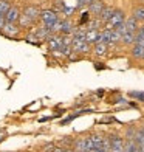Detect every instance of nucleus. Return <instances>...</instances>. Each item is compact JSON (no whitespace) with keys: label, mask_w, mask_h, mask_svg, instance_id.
Returning a JSON list of instances; mask_svg holds the SVG:
<instances>
[{"label":"nucleus","mask_w":144,"mask_h":152,"mask_svg":"<svg viewBox=\"0 0 144 152\" xmlns=\"http://www.w3.org/2000/svg\"><path fill=\"white\" fill-rule=\"evenodd\" d=\"M64 152H74V149H65Z\"/></svg>","instance_id":"obj_25"},{"label":"nucleus","mask_w":144,"mask_h":152,"mask_svg":"<svg viewBox=\"0 0 144 152\" xmlns=\"http://www.w3.org/2000/svg\"><path fill=\"white\" fill-rule=\"evenodd\" d=\"M136 34H138V36H141V37H144V25L140 26V30H138V33H136Z\"/></svg>","instance_id":"obj_23"},{"label":"nucleus","mask_w":144,"mask_h":152,"mask_svg":"<svg viewBox=\"0 0 144 152\" xmlns=\"http://www.w3.org/2000/svg\"><path fill=\"white\" fill-rule=\"evenodd\" d=\"M3 140V134H0V141H2Z\"/></svg>","instance_id":"obj_26"},{"label":"nucleus","mask_w":144,"mask_h":152,"mask_svg":"<svg viewBox=\"0 0 144 152\" xmlns=\"http://www.w3.org/2000/svg\"><path fill=\"white\" fill-rule=\"evenodd\" d=\"M5 25H6V17H5V14L0 12V30H3Z\"/></svg>","instance_id":"obj_21"},{"label":"nucleus","mask_w":144,"mask_h":152,"mask_svg":"<svg viewBox=\"0 0 144 152\" xmlns=\"http://www.w3.org/2000/svg\"><path fill=\"white\" fill-rule=\"evenodd\" d=\"M104 8H105V5H104L102 0H95L93 3L88 5V11H90L95 17H99V14L102 12V10H104Z\"/></svg>","instance_id":"obj_4"},{"label":"nucleus","mask_w":144,"mask_h":152,"mask_svg":"<svg viewBox=\"0 0 144 152\" xmlns=\"http://www.w3.org/2000/svg\"><path fill=\"white\" fill-rule=\"evenodd\" d=\"M9 10H11V5H9L8 0H0V12H2V14H6Z\"/></svg>","instance_id":"obj_17"},{"label":"nucleus","mask_w":144,"mask_h":152,"mask_svg":"<svg viewBox=\"0 0 144 152\" xmlns=\"http://www.w3.org/2000/svg\"><path fill=\"white\" fill-rule=\"evenodd\" d=\"M122 22H126L124 12L119 11V10H115V12H113L112 19L108 20L107 23H104V30H115L116 26H118L119 23H122Z\"/></svg>","instance_id":"obj_1"},{"label":"nucleus","mask_w":144,"mask_h":152,"mask_svg":"<svg viewBox=\"0 0 144 152\" xmlns=\"http://www.w3.org/2000/svg\"><path fill=\"white\" fill-rule=\"evenodd\" d=\"M90 138H92V141H93L95 149H101L102 148V144H104V137H102V135L93 134V135H90Z\"/></svg>","instance_id":"obj_12"},{"label":"nucleus","mask_w":144,"mask_h":152,"mask_svg":"<svg viewBox=\"0 0 144 152\" xmlns=\"http://www.w3.org/2000/svg\"><path fill=\"white\" fill-rule=\"evenodd\" d=\"M133 17L138 22H144V6H138V8L133 10Z\"/></svg>","instance_id":"obj_15"},{"label":"nucleus","mask_w":144,"mask_h":152,"mask_svg":"<svg viewBox=\"0 0 144 152\" xmlns=\"http://www.w3.org/2000/svg\"><path fill=\"white\" fill-rule=\"evenodd\" d=\"M85 40L88 44H98L101 40V31L99 30H87V34H85Z\"/></svg>","instance_id":"obj_5"},{"label":"nucleus","mask_w":144,"mask_h":152,"mask_svg":"<svg viewBox=\"0 0 144 152\" xmlns=\"http://www.w3.org/2000/svg\"><path fill=\"white\" fill-rule=\"evenodd\" d=\"M143 61H144V56H143Z\"/></svg>","instance_id":"obj_27"},{"label":"nucleus","mask_w":144,"mask_h":152,"mask_svg":"<svg viewBox=\"0 0 144 152\" xmlns=\"http://www.w3.org/2000/svg\"><path fill=\"white\" fill-rule=\"evenodd\" d=\"M48 47H50L51 51H60V48L64 47V44H62V36L51 34V36L48 37Z\"/></svg>","instance_id":"obj_3"},{"label":"nucleus","mask_w":144,"mask_h":152,"mask_svg":"<svg viewBox=\"0 0 144 152\" xmlns=\"http://www.w3.org/2000/svg\"><path fill=\"white\" fill-rule=\"evenodd\" d=\"M116 31H118L119 34H121V36H124V34L127 33V26H126V22H122V23H119L118 26H116V28H115Z\"/></svg>","instance_id":"obj_18"},{"label":"nucleus","mask_w":144,"mask_h":152,"mask_svg":"<svg viewBox=\"0 0 144 152\" xmlns=\"http://www.w3.org/2000/svg\"><path fill=\"white\" fill-rule=\"evenodd\" d=\"M93 2H95V0H78V6H88Z\"/></svg>","instance_id":"obj_20"},{"label":"nucleus","mask_w":144,"mask_h":152,"mask_svg":"<svg viewBox=\"0 0 144 152\" xmlns=\"http://www.w3.org/2000/svg\"><path fill=\"white\" fill-rule=\"evenodd\" d=\"M135 36H136V33H130V31H127L124 36H122L121 42L124 44V45H133V44H135Z\"/></svg>","instance_id":"obj_14"},{"label":"nucleus","mask_w":144,"mask_h":152,"mask_svg":"<svg viewBox=\"0 0 144 152\" xmlns=\"http://www.w3.org/2000/svg\"><path fill=\"white\" fill-rule=\"evenodd\" d=\"M5 34H8V36H16V34L19 33V28L16 26V23H8L6 22V25H5V28L2 30Z\"/></svg>","instance_id":"obj_11"},{"label":"nucleus","mask_w":144,"mask_h":152,"mask_svg":"<svg viewBox=\"0 0 144 152\" xmlns=\"http://www.w3.org/2000/svg\"><path fill=\"white\" fill-rule=\"evenodd\" d=\"M54 148H56L54 144H45V146H44V152H53Z\"/></svg>","instance_id":"obj_22"},{"label":"nucleus","mask_w":144,"mask_h":152,"mask_svg":"<svg viewBox=\"0 0 144 152\" xmlns=\"http://www.w3.org/2000/svg\"><path fill=\"white\" fill-rule=\"evenodd\" d=\"M113 12H115V10L112 8V6H105L104 10H102V12L99 14V19L102 20V23H107L108 20L112 19V16H113Z\"/></svg>","instance_id":"obj_8"},{"label":"nucleus","mask_w":144,"mask_h":152,"mask_svg":"<svg viewBox=\"0 0 144 152\" xmlns=\"http://www.w3.org/2000/svg\"><path fill=\"white\" fill-rule=\"evenodd\" d=\"M33 22H34V20H31L28 16H25V14H20V17H19V23H20V26H30Z\"/></svg>","instance_id":"obj_16"},{"label":"nucleus","mask_w":144,"mask_h":152,"mask_svg":"<svg viewBox=\"0 0 144 152\" xmlns=\"http://www.w3.org/2000/svg\"><path fill=\"white\" fill-rule=\"evenodd\" d=\"M5 17H6V22H8V23H16L19 20V17H20L19 10L16 8V6H11V10L5 14Z\"/></svg>","instance_id":"obj_7"},{"label":"nucleus","mask_w":144,"mask_h":152,"mask_svg":"<svg viewBox=\"0 0 144 152\" xmlns=\"http://www.w3.org/2000/svg\"><path fill=\"white\" fill-rule=\"evenodd\" d=\"M107 44L104 42H98V44H95L93 47V53L96 54V56H105V53H107Z\"/></svg>","instance_id":"obj_10"},{"label":"nucleus","mask_w":144,"mask_h":152,"mask_svg":"<svg viewBox=\"0 0 144 152\" xmlns=\"http://www.w3.org/2000/svg\"><path fill=\"white\" fill-rule=\"evenodd\" d=\"M64 151H65V149H62V148H57V146H56L53 152H64Z\"/></svg>","instance_id":"obj_24"},{"label":"nucleus","mask_w":144,"mask_h":152,"mask_svg":"<svg viewBox=\"0 0 144 152\" xmlns=\"http://www.w3.org/2000/svg\"><path fill=\"white\" fill-rule=\"evenodd\" d=\"M23 14H25V16H28L31 20H36L37 17H40L42 11H40V10L37 8V6H25Z\"/></svg>","instance_id":"obj_6"},{"label":"nucleus","mask_w":144,"mask_h":152,"mask_svg":"<svg viewBox=\"0 0 144 152\" xmlns=\"http://www.w3.org/2000/svg\"><path fill=\"white\" fill-rule=\"evenodd\" d=\"M130 54H132L135 59H143V56H144V47H141V45H133Z\"/></svg>","instance_id":"obj_13"},{"label":"nucleus","mask_w":144,"mask_h":152,"mask_svg":"<svg viewBox=\"0 0 144 152\" xmlns=\"http://www.w3.org/2000/svg\"><path fill=\"white\" fill-rule=\"evenodd\" d=\"M40 19H42V22L45 26H48L51 31H53V25L59 20L57 14L54 11H50V10H47V11H42V14H40ZM54 34V33H53Z\"/></svg>","instance_id":"obj_2"},{"label":"nucleus","mask_w":144,"mask_h":152,"mask_svg":"<svg viewBox=\"0 0 144 152\" xmlns=\"http://www.w3.org/2000/svg\"><path fill=\"white\" fill-rule=\"evenodd\" d=\"M126 26H127V31H130V33H138V30H140L138 20H136L133 16L126 20Z\"/></svg>","instance_id":"obj_9"},{"label":"nucleus","mask_w":144,"mask_h":152,"mask_svg":"<svg viewBox=\"0 0 144 152\" xmlns=\"http://www.w3.org/2000/svg\"><path fill=\"white\" fill-rule=\"evenodd\" d=\"M130 96H133L138 101H144V92H130Z\"/></svg>","instance_id":"obj_19"}]
</instances>
